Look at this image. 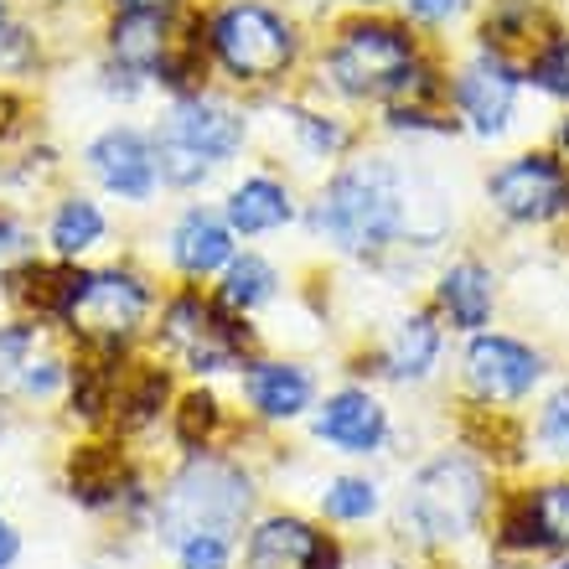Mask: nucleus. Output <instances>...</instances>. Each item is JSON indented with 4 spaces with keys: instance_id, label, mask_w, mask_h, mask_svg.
<instances>
[{
    "instance_id": "nucleus-7",
    "label": "nucleus",
    "mask_w": 569,
    "mask_h": 569,
    "mask_svg": "<svg viewBox=\"0 0 569 569\" xmlns=\"http://www.w3.org/2000/svg\"><path fill=\"white\" fill-rule=\"evenodd\" d=\"M161 342L192 373H223V368H233L243 358L249 327H243V316L228 311L223 300H202L197 290H187V296H177L166 306Z\"/></svg>"
},
{
    "instance_id": "nucleus-22",
    "label": "nucleus",
    "mask_w": 569,
    "mask_h": 569,
    "mask_svg": "<svg viewBox=\"0 0 569 569\" xmlns=\"http://www.w3.org/2000/svg\"><path fill=\"white\" fill-rule=\"evenodd\" d=\"M290 212H296V202H290V192L274 177H249L228 192V228L243 233V239L290 223Z\"/></svg>"
},
{
    "instance_id": "nucleus-6",
    "label": "nucleus",
    "mask_w": 569,
    "mask_h": 569,
    "mask_svg": "<svg viewBox=\"0 0 569 569\" xmlns=\"http://www.w3.org/2000/svg\"><path fill=\"white\" fill-rule=\"evenodd\" d=\"M208 47L223 62L228 78L239 83H270L284 78L296 62V27L264 0H228L223 11L208 21Z\"/></svg>"
},
{
    "instance_id": "nucleus-25",
    "label": "nucleus",
    "mask_w": 569,
    "mask_h": 569,
    "mask_svg": "<svg viewBox=\"0 0 569 569\" xmlns=\"http://www.w3.org/2000/svg\"><path fill=\"white\" fill-rule=\"evenodd\" d=\"M68 284H73V270L21 264V270L11 274V300H21V306L37 311V316H62V306H68Z\"/></svg>"
},
{
    "instance_id": "nucleus-28",
    "label": "nucleus",
    "mask_w": 569,
    "mask_h": 569,
    "mask_svg": "<svg viewBox=\"0 0 569 569\" xmlns=\"http://www.w3.org/2000/svg\"><path fill=\"white\" fill-rule=\"evenodd\" d=\"M528 78H533L543 93L569 99V37H565V31H555V37H549V47L528 62Z\"/></svg>"
},
{
    "instance_id": "nucleus-26",
    "label": "nucleus",
    "mask_w": 569,
    "mask_h": 569,
    "mask_svg": "<svg viewBox=\"0 0 569 569\" xmlns=\"http://www.w3.org/2000/svg\"><path fill=\"white\" fill-rule=\"evenodd\" d=\"M120 487H124V471L109 450L89 446L83 456L73 461V497H83L89 508H104V502H120Z\"/></svg>"
},
{
    "instance_id": "nucleus-30",
    "label": "nucleus",
    "mask_w": 569,
    "mask_h": 569,
    "mask_svg": "<svg viewBox=\"0 0 569 569\" xmlns=\"http://www.w3.org/2000/svg\"><path fill=\"white\" fill-rule=\"evenodd\" d=\"M177 559H181V569H228L233 539H223V533H192V539L177 543Z\"/></svg>"
},
{
    "instance_id": "nucleus-27",
    "label": "nucleus",
    "mask_w": 569,
    "mask_h": 569,
    "mask_svg": "<svg viewBox=\"0 0 569 569\" xmlns=\"http://www.w3.org/2000/svg\"><path fill=\"white\" fill-rule=\"evenodd\" d=\"M321 512L337 518V523H358V518H373L378 512V487L368 477H337L321 492Z\"/></svg>"
},
{
    "instance_id": "nucleus-31",
    "label": "nucleus",
    "mask_w": 569,
    "mask_h": 569,
    "mask_svg": "<svg viewBox=\"0 0 569 569\" xmlns=\"http://www.w3.org/2000/svg\"><path fill=\"white\" fill-rule=\"evenodd\" d=\"M539 446L559 461H569V389L549 393V405L539 415Z\"/></svg>"
},
{
    "instance_id": "nucleus-2",
    "label": "nucleus",
    "mask_w": 569,
    "mask_h": 569,
    "mask_svg": "<svg viewBox=\"0 0 569 569\" xmlns=\"http://www.w3.org/2000/svg\"><path fill=\"white\" fill-rule=\"evenodd\" d=\"M327 78L347 99H383L393 109H425L440 93L415 52V37L393 21H352L327 52Z\"/></svg>"
},
{
    "instance_id": "nucleus-40",
    "label": "nucleus",
    "mask_w": 569,
    "mask_h": 569,
    "mask_svg": "<svg viewBox=\"0 0 569 569\" xmlns=\"http://www.w3.org/2000/svg\"><path fill=\"white\" fill-rule=\"evenodd\" d=\"M368 6H373V0H368Z\"/></svg>"
},
{
    "instance_id": "nucleus-11",
    "label": "nucleus",
    "mask_w": 569,
    "mask_h": 569,
    "mask_svg": "<svg viewBox=\"0 0 569 569\" xmlns=\"http://www.w3.org/2000/svg\"><path fill=\"white\" fill-rule=\"evenodd\" d=\"M161 130L171 140H181V146H192L208 166L233 161V156H239V146H243L239 109L218 104V99H202V93H187V99H177V109L166 114Z\"/></svg>"
},
{
    "instance_id": "nucleus-5",
    "label": "nucleus",
    "mask_w": 569,
    "mask_h": 569,
    "mask_svg": "<svg viewBox=\"0 0 569 569\" xmlns=\"http://www.w3.org/2000/svg\"><path fill=\"white\" fill-rule=\"evenodd\" d=\"M146 311H150V284L136 270H73L62 321L73 327L78 342H89L93 352L114 358V352L136 342V331L146 327Z\"/></svg>"
},
{
    "instance_id": "nucleus-37",
    "label": "nucleus",
    "mask_w": 569,
    "mask_h": 569,
    "mask_svg": "<svg viewBox=\"0 0 569 569\" xmlns=\"http://www.w3.org/2000/svg\"><path fill=\"white\" fill-rule=\"evenodd\" d=\"M6 42H16V31H11V21H6V6H0V62H6Z\"/></svg>"
},
{
    "instance_id": "nucleus-32",
    "label": "nucleus",
    "mask_w": 569,
    "mask_h": 569,
    "mask_svg": "<svg viewBox=\"0 0 569 569\" xmlns=\"http://www.w3.org/2000/svg\"><path fill=\"white\" fill-rule=\"evenodd\" d=\"M405 6L415 21H450V16L461 11V0H405Z\"/></svg>"
},
{
    "instance_id": "nucleus-4",
    "label": "nucleus",
    "mask_w": 569,
    "mask_h": 569,
    "mask_svg": "<svg viewBox=\"0 0 569 569\" xmlns=\"http://www.w3.org/2000/svg\"><path fill=\"white\" fill-rule=\"evenodd\" d=\"M481 512H487V471L461 450H446L420 466L405 492V528L425 543L466 539L481 523Z\"/></svg>"
},
{
    "instance_id": "nucleus-14",
    "label": "nucleus",
    "mask_w": 569,
    "mask_h": 569,
    "mask_svg": "<svg viewBox=\"0 0 569 569\" xmlns=\"http://www.w3.org/2000/svg\"><path fill=\"white\" fill-rule=\"evenodd\" d=\"M508 549H569V481L533 487L502 518Z\"/></svg>"
},
{
    "instance_id": "nucleus-35",
    "label": "nucleus",
    "mask_w": 569,
    "mask_h": 569,
    "mask_svg": "<svg viewBox=\"0 0 569 569\" xmlns=\"http://www.w3.org/2000/svg\"><path fill=\"white\" fill-rule=\"evenodd\" d=\"M16 243H21V228H16L11 218H6V212H0V254H11Z\"/></svg>"
},
{
    "instance_id": "nucleus-23",
    "label": "nucleus",
    "mask_w": 569,
    "mask_h": 569,
    "mask_svg": "<svg viewBox=\"0 0 569 569\" xmlns=\"http://www.w3.org/2000/svg\"><path fill=\"white\" fill-rule=\"evenodd\" d=\"M104 212H99V202H89V197H68V202H58V212H52V228H47V239H52V249H58L62 259L83 254V249H93V243L104 239Z\"/></svg>"
},
{
    "instance_id": "nucleus-33",
    "label": "nucleus",
    "mask_w": 569,
    "mask_h": 569,
    "mask_svg": "<svg viewBox=\"0 0 569 569\" xmlns=\"http://www.w3.org/2000/svg\"><path fill=\"white\" fill-rule=\"evenodd\" d=\"M16 555H21V539H16V528L0 518V569H11Z\"/></svg>"
},
{
    "instance_id": "nucleus-18",
    "label": "nucleus",
    "mask_w": 569,
    "mask_h": 569,
    "mask_svg": "<svg viewBox=\"0 0 569 569\" xmlns=\"http://www.w3.org/2000/svg\"><path fill=\"white\" fill-rule=\"evenodd\" d=\"M435 306L446 316L456 331H481L492 321V306H497V280L487 264L477 259H461V264H450L435 284Z\"/></svg>"
},
{
    "instance_id": "nucleus-16",
    "label": "nucleus",
    "mask_w": 569,
    "mask_h": 569,
    "mask_svg": "<svg viewBox=\"0 0 569 569\" xmlns=\"http://www.w3.org/2000/svg\"><path fill=\"white\" fill-rule=\"evenodd\" d=\"M171 264H177L187 280H208V274L228 270L233 264V228L218 218V212L192 208L171 233Z\"/></svg>"
},
{
    "instance_id": "nucleus-39",
    "label": "nucleus",
    "mask_w": 569,
    "mask_h": 569,
    "mask_svg": "<svg viewBox=\"0 0 569 569\" xmlns=\"http://www.w3.org/2000/svg\"><path fill=\"white\" fill-rule=\"evenodd\" d=\"M555 569H569V559H565V565H555Z\"/></svg>"
},
{
    "instance_id": "nucleus-17",
    "label": "nucleus",
    "mask_w": 569,
    "mask_h": 569,
    "mask_svg": "<svg viewBox=\"0 0 569 569\" xmlns=\"http://www.w3.org/2000/svg\"><path fill=\"white\" fill-rule=\"evenodd\" d=\"M243 399L264 415V420H296L316 399V378L300 362H249L243 373Z\"/></svg>"
},
{
    "instance_id": "nucleus-24",
    "label": "nucleus",
    "mask_w": 569,
    "mask_h": 569,
    "mask_svg": "<svg viewBox=\"0 0 569 569\" xmlns=\"http://www.w3.org/2000/svg\"><path fill=\"white\" fill-rule=\"evenodd\" d=\"M274 284H280V274H274L270 259L243 254V259H233V264H228L218 300H223L233 316H249V311H259L264 300H274Z\"/></svg>"
},
{
    "instance_id": "nucleus-19",
    "label": "nucleus",
    "mask_w": 569,
    "mask_h": 569,
    "mask_svg": "<svg viewBox=\"0 0 569 569\" xmlns=\"http://www.w3.org/2000/svg\"><path fill=\"white\" fill-rule=\"evenodd\" d=\"M171 42L177 37H171L166 11H120V21L109 27V52H114V62H120L124 73H136V78L161 73Z\"/></svg>"
},
{
    "instance_id": "nucleus-15",
    "label": "nucleus",
    "mask_w": 569,
    "mask_h": 569,
    "mask_svg": "<svg viewBox=\"0 0 569 569\" xmlns=\"http://www.w3.org/2000/svg\"><path fill=\"white\" fill-rule=\"evenodd\" d=\"M549 37H555V27H549V16L533 6V0H497L492 11H487V21H481V42H487V52H497L502 62H533L549 47Z\"/></svg>"
},
{
    "instance_id": "nucleus-13",
    "label": "nucleus",
    "mask_w": 569,
    "mask_h": 569,
    "mask_svg": "<svg viewBox=\"0 0 569 569\" xmlns=\"http://www.w3.org/2000/svg\"><path fill=\"white\" fill-rule=\"evenodd\" d=\"M89 166H93V177L104 181L114 197H124V202H146L156 192V181H161V171H156V140H146L140 130H109V136H99L89 146Z\"/></svg>"
},
{
    "instance_id": "nucleus-38",
    "label": "nucleus",
    "mask_w": 569,
    "mask_h": 569,
    "mask_svg": "<svg viewBox=\"0 0 569 569\" xmlns=\"http://www.w3.org/2000/svg\"><path fill=\"white\" fill-rule=\"evenodd\" d=\"M559 146H565V150H569V120H565V130H559Z\"/></svg>"
},
{
    "instance_id": "nucleus-3",
    "label": "nucleus",
    "mask_w": 569,
    "mask_h": 569,
    "mask_svg": "<svg viewBox=\"0 0 569 569\" xmlns=\"http://www.w3.org/2000/svg\"><path fill=\"white\" fill-rule=\"evenodd\" d=\"M249 502H254V487H249V477H243L239 466L223 461V456H192L171 477V487H166L156 523H161V539L171 549L181 539H192V533H223V539H233L239 523L249 518Z\"/></svg>"
},
{
    "instance_id": "nucleus-9",
    "label": "nucleus",
    "mask_w": 569,
    "mask_h": 569,
    "mask_svg": "<svg viewBox=\"0 0 569 569\" xmlns=\"http://www.w3.org/2000/svg\"><path fill=\"white\" fill-rule=\"evenodd\" d=\"M543 378V358L518 337L502 331H477L466 347V389L477 393L481 405H518L523 393Z\"/></svg>"
},
{
    "instance_id": "nucleus-34",
    "label": "nucleus",
    "mask_w": 569,
    "mask_h": 569,
    "mask_svg": "<svg viewBox=\"0 0 569 569\" xmlns=\"http://www.w3.org/2000/svg\"><path fill=\"white\" fill-rule=\"evenodd\" d=\"M311 569H342V549H337V543H327V539H321V549H316Z\"/></svg>"
},
{
    "instance_id": "nucleus-8",
    "label": "nucleus",
    "mask_w": 569,
    "mask_h": 569,
    "mask_svg": "<svg viewBox=\"0 0 569 569\" xmlns=\"http://www.w3.org/2000/svg\"><path fill=\"white\" fill-rule=\"evenodd\" d=\"M487 197L508 223H549V218L569 212V171L555 156L528 150L487 177Z\"/></svg>"
},
{
    "instance_id": "nucleus-1",
    "label": "nucleus",
    "mask_w": 569,
    "mask_h": 569,
    "mask_svg": "<svg viewBox=\"0 0 569 569\" xmlns=\"http://www.w3.org/2000/svg\"><path fill=\"white\" fill-rule=\"evenodd\" d=\"M316 233L337 243L342 254H378L389 243H430L446 228V212L415 197V181L383 156L342 166L311 212Z\"/></svg>"
},
{
    "instance_id": "nucleus-29",
    "label": "nucleus",
    "mask_w": 569,
    "mask_h": 569,
    "mask_svg": "<svg viewBox=\"0 0 569 569\" xmlns=\"http://www.w3.org/2000/svg\"><path fill=\"white\" fill-rule=\"evenodd\" d=\"M212 430H218V399H212V393H187L177 409V440L202 450Z\"/></svg>"
},
{
    "instance_id": "nucleus-10",
    "label": "nucleus",
    "mask_w": 569,
    "mask_h": 569,
    "mask_svg": "<svg viewBox=\"0 0 569 569\" xmlns=\"http://www.w3.org/2000/svg\"><path fill=\"white\" fill-rule=\"evenodd\" d=\"M518 83L523 73L502 62L497 52H481L456 73V109H461L477 136H502L512 120V104H518Z\"/></svg>"
},
{
    "instance_id": "nucleus-36",
    "label": "nucleus",
    "mask_w": 569,
    "mask_h": 569,
    "mask_svg": "<svg viewBox=\"0 0 569 569\" xmlns=\"http://www.w3.org/2000/svg\"><path fill=\"white\" fill-rule=\"evenodd\" d=\"M177 0H120V11H171Z\"/></svg>"
},
{
    "instance_id": "nucleus-21",
    "label": "nucleus",
    "mask_w": 569,
    "mask_h": 569,
    "mask_svg": "<svg viewBox=\"0 0 569 569\" xmlns=\"http://www.w3.org/2000/svg\"><path fill=\"white\" fill-rule=\"evenodd\" d=\"M435 358H440V321L430 311H415L393 327L389 347H383V373L399 383H420L430 378Z\"/></svg>"
},
{
    "instance_id": "nucleus-12",
    "label": "nucleus",
    "mask_w": 569,
    "mask_h": 569,
    "mask_svg": "<svg viewBox=\"0 0 569 569\" xmlns=\"http://www.w3.org/2000/svg\"><path fill=\"white\" fill-rule=\"evenodd\" d=\"M316 440H327L342 456H373L389 440V409L378 405L368 389H342L316 409Z\"/></svg>"
},
{
    "instance_id": "nucleus-20",
    "label": "nucleus",
    "mask_w": 569,
    "mask_h": 569,
    "mask_svg": "<svg viewBox=\"0 0 569 569\" xmlns=\"http://www.w3.org/2000/svg\"><path fill=\"white\" fill-rule=\"evenodd\" d=\"M316 549H321V533H311V523L300 518H264L249 539V569H311Z\"/></svg>"
}]
</instances>
